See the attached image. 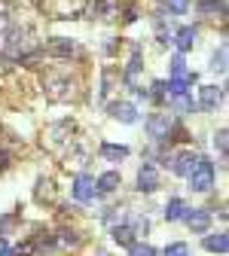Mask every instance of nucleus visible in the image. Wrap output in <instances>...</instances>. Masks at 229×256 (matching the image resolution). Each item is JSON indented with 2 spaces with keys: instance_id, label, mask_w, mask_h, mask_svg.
Segmentation results:
<instances>
[{
  "instance_id": "a211bd4d",
  "label": "nucleus",
  "mask_w": 229,
  "mask_h": 256,
  "mask_svg": "<svg viewBox=\"0 0 229 256\" xmlns=\"http://www.w3.org/2000/svg\"><path fill=\"white\" fill-rule=\"evenodd\" d=\"M171 76H186V61H183V55H174L171 58Z\"/></svg>"
},
{
  "instance_id": "f3484780",
  "label": "nucleus",
  "mask_w": 229,
  "mask_h": 256,
  "mask_svg": "<svg viewBox=\"0 0 229 256\" xmlns=\"http://www.w3.org/2000/svg\"><path fill=\"white\" fill-rule=\"evenodd\" d=\"M199 12H202V16L223 12V0H202V4H199Z\"/></svg>"
},
{
  "instance_id": "b1692460",
  "label": "nucleus",
  "mask_w": 229,
  "mask_h": 256,
  "mask_svg": "<svg viewBox=\"0 0 229 256\" xmlns=\"http://www.w3.org/2000/svg\"><path fill=\"white\" fill-rule=\"evenodd\" d=\"M214 144H217V150H220V152H226V128H220V132H217Z\"/></svg>"
},
{
  "instance_id": "6ab92c4d",
  "label": "nucleus",
  "mask_w": 229,
  "mask_h": 256,
  "mask_svg": "<svg viewBox=\"0 0 229 256\" xmlns=\"http://www.w3.org/2000/svg\"><path fill=\"white\" fill-rule=\"evenodd\" d=\"M165 6L174 12V16H183L189 10V0H165Z\"/></svg>"
},
{
  "instance_id": "9d476101",
  "label": "nucleus",
  "mask_w": 229,
  "mask_h": 256,
  "mask_svg": "<svg viewBox=\"0 0 229 256\" xmlns=\"http://www.w3.org/2000/svg\"><path fill=\"white\" fill-rule=\"evenodd\" d=\"M195 158H199L195 152H180L174 162H171L174 174H177V177H189V171H192V165H195Z\"/></svg>"
},
{
  "instance_id": "9b49d317",
  "label": "nucleus",
  "mask_w": 229,
  "mask_h": 256,
  "mask_svg": "<svg viewBox=\"0 0 229 256\" xmlns=\"http://www.w3.org/2000/svg\"><path fill=\"white\" fill-rule=\"evenodd\" d=\"M116 186H119V174H116V171H107V174H101V180L95 183V192L107 196V192H113Z\"/></svg>"
},
{
  "instance_id": "ddd939ff",
  "label": "nucleus",
  "mask_w": 229,
  "mask_h": 256,
  "mask_svg": "<svg viewBox=\"0 0 229 256\" xmlns=\"http://www.w3.org/2000/svg\"><path fill=\"white\" fill-rule=\"evenodd\" d=\"M101 156L110 158V162H122V158L128 156V146H122V144H104L101 146Z\"/></svg>"
},
{
  "instance_id": "39448f33",
  "label": "nucleus",
  "mask_w": 229,
  "mask_h": 256,
  "mask_svg": "<svg viewBox=\"0 0 229 256\" xmlns=\"http://www.w3.org/2000/svg\"><path fill=\"white\" fill-rule=\"evenodd\" d=\"M46 52L55 55V58H71V55L77 52V43L68 40V37H52V40L46 43Z\"/></svg>"
},
{
  "instance_id": "393cba45",
  "label": "nucleus",
  "mask_w": 229,
  "mask_h": 256,
  "mask_svg": "<svg viewBox=\"0 0 229 256\" xmlns=\"http://www.w3.org/2000/svg\"><path fill=\"white\" fill-rule=\"evenodd\" d=\"M13 70V61L10 58H0V74H10Z\"/></svg>"
},
{
  "instance_id": "4be33fe9",
  "label": "nucleus",
  "mask_w": 229,
  "mask_h": 256,
  "mask_svg": "<svg viewBox=\"0 0 229 256\" xmlns=\"http://www.w3.org/2000/svg\"><path fill=\"white\" fill-rule=\"evenodd\" d=\"M128 256H156V250L150 244H132V253Z\"/></svg>"
},
{
  "instance_id": "a878e982",
  "label": "nucleus",
  "mask_w": 229,
  "mask_h": 256,
  "mask_svg": "<svg viewBox=\"0 0 229 256\" xmlns=\"http://www.w3.org/2000/svg\"><path fill=\"white\" fill-rule=\"evenodd\" d=\"M162 92H165V82H153V98H162Z\"/></svg>"
},
{
  "instance_id": "7ed1b4c3",
  "label": "nucleus",
  "mask_w": 229,
  "mask_h": 256,
  "mask_svg": "<svg viewBox=\"0 0 229 256\" xmlns=\"http://www.w3.org/2000/svg\"><path fill=\"white\" fill-rule=\"evenodd\" d=\"M46 94L52 101H68L71 98V80L68 76H49L46 80Z\"/></svg>"
},
{
  "instance_id": "cd10ccee",
  "label": "nucleus",
  "mask_w": 229,
  "mask_h": 256,
  "mask_svg": "<svg viewBox=\"0 0 229 256\" xmlns=\"http://www.w3.org/2000/svg\"><path fill=\"white\" fill-rule=\"evenodd\" d=\"M0 256H13V250H10V244L0 238Z\"/></svg>"
},
{
  "instance_id": "f03ea898",
  "label": "nucleus",
  "mask_w": 229,
  "mask_h": 256,
  "mask_svg": "<svg viewBox=\"0 0 229 256\" xmlns=\"http://www.w3.org/2000/svg\"><path fill=\"white\" fill-rule=\"evenodd\" d=\"M147 134H150L153 140H165V138L171 134V122H168V116H165V113H153V116L147 119Z\"/></svg>"
},
{
  "instance_id": "0eeeda50",
  "label": "nucleus",
  "mask_w": 229,
  "mask_h": 256,
  "mask_svg": "<svg viewBox=\"0 0 229 256\" xmlns=\"http://www.w3.org/2000/svg\"><path fill=\"white\" fill-rule=\"evenodd\" d=\"M220 101H223V92L217 86H202L199 88V104H202V110H217Z\"/></svg>"
},
{
  "instance_id": "f8f14e48",
  "label": "nucleus",
  "mask_w": 229,
  "mask_h": 256,
  "mask_svg": "<svg viewBox=\"0 0 229 256\" xmlns=\"http://www.w3.org/2000/svg\"><path fill=\"white\" fill-rule=\"evenodd\" d=\"M183 216H186V202L171 198L168 208H165V220H168V222H177V220H183Z\"/></svg>"
},
{
  "instance_id": "2eb2a0df",
  "label": "nucleus",
  "mask_w": 229,
  "mask_h": 256,
  "mask_svg": "<svg viewBox=\"0 0 229 256\" xmlns=\"http://www.w3.org/2000/svg\"><path fill=\"white\" fill-rule=\"evenodd\" d=\"M192 43H195V28H180L177 30V49L186 52V49H192Z\"/></svg>"
},
{
  "instance_id": "423d86ee",
  "label": "nucleus",
  "mask_w": 229,
  "mask_h": 256,
  "mask_svg": "<svg viewBox=\"0 0 229 256\" xmlns=\"http://www.w3.org/2000/svg\"><path fill=\"white\" fill-rule=\"evenodd\" d=\"M138 189L141 192H156L159 189V171L153 165H141V171H138Z\"/></svg>"
},
{
  "instance_id": "6e6552de",
  "label": "nucleus",
  "mask_w": 229,
  "mask_h": 256,
  "mask_svg": "<svg viewBox=\"0 0 229 256\" xmlns=\"http://www.w3.org/2000/svg\"><path fill=\"white\" fill-rule=\"evenodd\" d=\"M183 220L189 222V229H192V232H205V229L211 226V214H208V210H186Z\"/></svg>"
},
{
  "instance_id": "dca6fc26",
  "label": "nucleus",
  "mask_w": 229,
  "mask_h": 256,
  "mask_svg": "<svg viewBox=\"0 0 229 256\" xmlns=\"http://www.w3.org/2000/svg\"><path fill=\"white\" fill-rule=\"evenodd\" d=\"M113 238H116L119 244H132V241H135V229H132V222H125V226H116V229H113Z\"/></svg>"
},
{
  "instance_id": "412c9836",
  "label": "nucleus",
  "mask_w": 229,
  "mask_h": 256,
  "mask_svg": "<svg viewBox=\"0 0 229 256\" xmlns=\"http://www.w3.org/2000/svg\"><path fill=\"white\" fill-rule=\"evenodd\" d=\"M165 256H189V247L180 244V241H177V244H168V247H165Z\"/></svg>"
},
{
  "instance_id": "bb28decb",
  "label": "nucleus",
  "mask_w": 229,
  "mask_h": 256,
  "mask_svg": "<svg viewBox=\"0 0 229 256\" xmlns=\"http://www.w3.org/2000/svg\"><path fill=\"white\" fill-rule=\"evenodd\" d=\"M7 168H10V156L0 150V171H7Z\"/></svg>"
},
{
  "instance_id": "aec40b11",
  "label": "nucleus",
  "mask_w": 229,
  "mask_h": 256,
  "mask_svg": "<svg viewBox=\"0 0 229 256\" xmlns=\"http://www.w3.org/2000/svg\"><path fill=\"white\" fill-rule=\"evenodd\" d=\"M192 107H195V104L186 98V94H174V110H180V113H189Z\"/></svg>"
},
{
  "instance_id": "20e7f679",
  "label": "nucleus",
  "mask_w": 229,
  "mask_h": 256,
  "mask_svg": "<svg viewBox=\"0 0 229 256\" xmlns=\"http://www.w3.org/2000/svg\"><path fill=\"white\" fill-rule=\"evenodd\" d=\"M74 198H77V202H83V204H89V202L95 198V177L80 174V177L74 180Z\"/></svg>"
},
{
  "instance_id": "f257e3e1",
  "label": "nucleus",
  "mask_w": 229,
  "mask_h": 256,
  "mask_svg": "<svg viewBox=\"0 0 229 256\" xmlns=\"http://www.w3.org/2000/svg\"><path fill=\"white\" fill-rule=\"evenodd\" d=\"M189 186L195 189V192H208L211 186H214V165L208 162V158H195V165H192V171H189Z\"/></svg>"
},
{
  "instance_id": "5701e85b",
  "label": "nucleus",
  "mask_w": 229,
  "mask_h": 256,
  "mask_svg": "<svg viewBox=\"0 0 229 256\" xmlns=\"http://www.w3.org/2000/svg\"><path fill=\"white\" fill-rule=\"evenodd\" d=\"M211 68H214V70H220V74L226 70V49H220V52L211 58Z\"/></svg>"
},
{
  "instance_id": "4468645a",
  "label": "nucleus",
  "mask_w": 229,
  "mask_h": 256,
  "mask_svg": "<svg viewBox=\"0 0 229 256\" xmlns=\"http://www.w3.org/2000/svg\"><path fill=\"white\" fill-rule=\"evenodd\" d=\"M226 247H229V238H226V232L205 238V250H211V253H226Z\"/></svg>"
},
{
  "instance_id": "1a4fd4ad",
  "label": "nucleus",
  "mask_w": 229,
  "mask_h": 256,
  "mask_svg": "<svg viewBox=\"0 0 229 256\" xmlns=\"http://www.w3.org/2000/svg\"><path fill=\"white\" fill-rule=\"evenodd\" d=\"M110 113H113L119 122H138V107L128 104V101H116V104L110 107Z\"/></svg>"
}]
</instances>
